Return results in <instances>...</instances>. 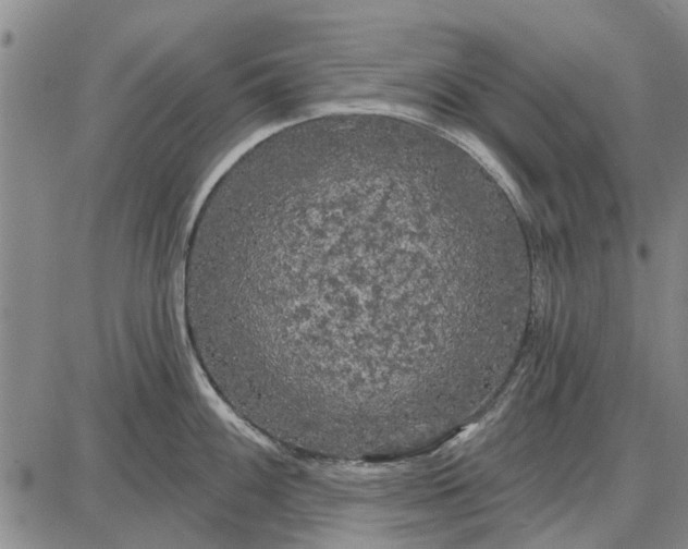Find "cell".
I'll return each mask as SVG.
<instances>
[{"mask_svg":"<svg viewBox=\"0 0 688 549\" xmlns=\"http://www.w3.org/2000/svg\"><path fill=\"white\" fill-rule=\"evenodd\" d=\"M183 282L228 404L270 438L356 456L430 429L447 313L499 295L502 266L483 207L434 145L337 126L210 196Z\"/></svg>","mask_w":688,"mask_h":549,"instance_id":"1","label":"cell"}]
</instances>
